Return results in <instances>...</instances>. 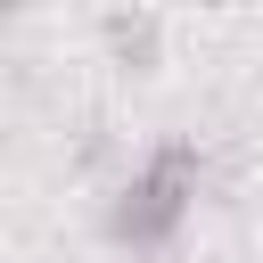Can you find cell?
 I'll use <instances>...</instances> for the list:
<instances>
[{
    "label": "cell",
    "instance_id": "cell-1",
    "mask_svg": "<svg viewBox=\"0 0 263 263\" xmlns=\"http://www.w3.org/2000/svg\"><path fill=\"white\" fill-rule=\"evenodd\" d=\"M197 181H205L197 140H156V148L132 164V181L115 189V205H107V238H115V247H173L181 222H189Z\"/></svg>",
    "mask_w": 263,
    "mask_h": 263
},
{
    "label": "cell",
    "instance_id": "cell-2",
    "mask_svg": "<svg viewBox=\"0 0 263 263\" xmlns=\"http://www.w3.org/2000/svg\"><path fill=\"white\" fill-rule=\"evenodd\" d=\"M107 49H115L132 74H148V66H156V16H148V8H132V16L115 8V16H107Z\"/></svg>",
    "mask_w": 263,
    "mask_h": 263
}]
</instances>
